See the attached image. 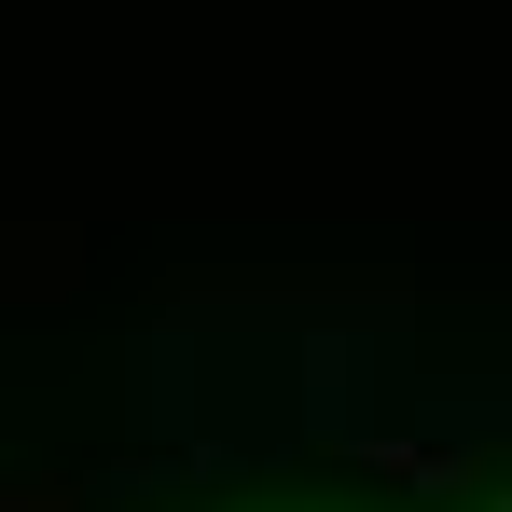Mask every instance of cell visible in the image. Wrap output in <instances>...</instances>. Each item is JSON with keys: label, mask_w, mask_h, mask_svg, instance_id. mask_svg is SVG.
Returning <instances> with one entry per match:
<instances>
[{"label": "cell", "mask_w": 512, "mask_h": 512, "mask_svg": "<svg viewBox=\"0 0 512 512\" xmlns=\"http://www.w3.org/2000/svg\"><path fill=\"white\" fill-rule=\"evenodd\" d=\"M0 512H84V485H56V471H28V485H0Z\"/></svg>", "instance_id": "1"}]
</instances>
